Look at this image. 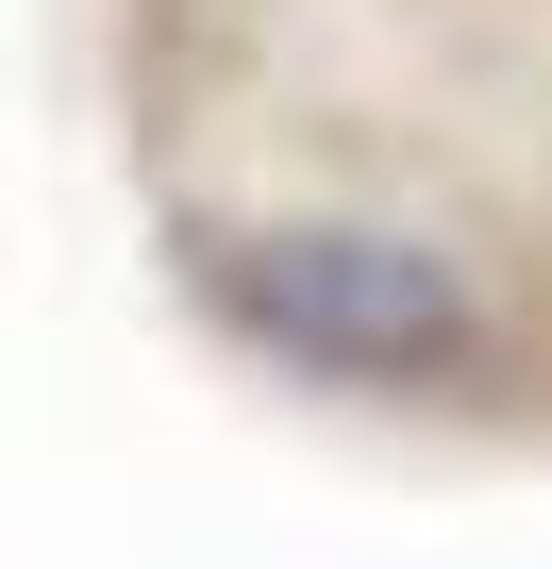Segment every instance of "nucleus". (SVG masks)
<instances>
[{
  "label": "nucleus",
  "instance_id": "obj_1",
  "mask_svg": "<svg viewBox=\"0 0 552 569\" xmlns=\"http://www.w3.org/2000/svg\"><path fill=\"white\" fill-rule=\"evenodd\" d=\"M168 336L402 469H552V0H84Z\"/></svg>",
  "mask_w": 552,
  "mask_h": 569
}]
</instances>
